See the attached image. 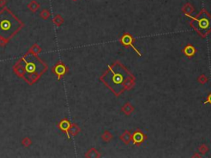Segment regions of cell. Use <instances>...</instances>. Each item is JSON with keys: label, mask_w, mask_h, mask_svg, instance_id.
Returning <instances> with one entry per match:
<instances>
[{"label": "cell", "mask_w": 211, "mask_h": 158, "mask_svg": "<svg viewBox=\"0 0 211 158\" xmlns=\"http://www.w3.org/2000/svg\"><path fill=\"white\" fill-rule=\"evenodd\" d=\"M47 70L48 64L37 54L29 51L21 57L12 67L14 74L31 86L36 83Z\"/></svg>", "instance_id": "6da1fadb"}, {"label": "cell", "mask_w": 211, "mask_h": 158, "mask_svg": "<svg viewBox=\"0 0 211 158\" xmlns=\"http://www.w3.org/2000/svg\"><path fill=\"white\" fill-rule=\"evenodd\" d=\"M100 79L116 96L130 89L134 83V77L126 67L118 62L108 66V69Z\"/></svg>", "instance_id": "7a4b0ae2"}, {"label": "cell", "mask_w": 211, "mask_h": 158, "mask_svg": "<svg viewBox=\"0 0 211 158\" xmlns=\"http://www.w3.org/2000/svg\"><path fill=\"white\" fill-rule=\"evenodd\" d=\"M24 27V23L7 7L0 10V45L4 47Z\"/></svg>", "instance_id": "3957f363"}, {"label": "cell", "mask_w": 211, "mask_h": 158, "mask_svg": "<svg viewBox=\"0 0 211 158\" xmlns=\"http://www.w3.org/2000/svg\"><path fill=\"white\" fill-rule=\"evenodd\" d=\"M191 26L202 36H206L211 30V17L205 11H202L191 22Z\"/></svg>", "instance_id": "277c9868"}, {"label": "cell", "mask_w": 211, "mask_h": 158, "mask_svg": "<svg viewBox=\"0 0 211 158\" xmlns=\"http://www.w3.org/2000/svg\"><path fill=\"white\" fill-rule=\"evenodd\" d=\"M52 73L57 77L58 80H60L67 73H68V67L64 64L63 61H58L52 67Z\"/></svg>", "instance_id": "5b68a950"}, {"label": "cell", "mask_w": 211, "mask_h": 158, "mask_svg": "<svg viewBox=\"0 0 211 158\" xmlns=\"http://www.w3.org/2000/svg\"><path fill=\"white\" fill-rule=\"evenodd\" d=\"M133 41H134V40H133V38L131 37V36L130 34H127V33L124 35L122 36V38H121V43H122L123 45H126V46H131L132 48L134 49V50L137 52V54H139V55H140V52L136 50V48L134 47V45L132 44Z\"/></svg>", "instance_id": "8992f818"}, {"label": "cell", "mask_w": 211, "mask_h": 158, "mask_svg": "<svg viewBox=\"0 0 211 158\" xmlns=\"http://www.w3.org/2000/svg\"><path fill=\"white\" fill-rule=\"evenodd\" d=\"M71 125H72L71 123H70L68 119L64 118V119H62V120L60 122V124H59V128H60L61 131H63L64 133H65L66 134H68L69 129H70V127H71Z\"/></svg>", "instance_id": "52a82bcc"}, {"label": "cell", "mask_w": 211, "mask_h": 158, "mask_svg": "<svg viewBox=\"0 0 211 158\" xmlns=\"http://www.w3.org/2000/svg\"><path fill=\"white\" fill-rule=\"evenodd\" d=\"M40 4L38 3L37 1H36V0H32V1H31V2L27 4V8H28L32 12H36L38 9H40Z\"/></svg>", "instance_id": "ba28073f"}, {"label": "cell", "mask_w": 211, "mask_h": 158, "mask_svg": "<svg viewBox=\"0 0 211 158\" xmlns=\"http://www.w3.org/2000/svg\"><path fill=\"white\" fill-rule=\"evenodd\" d=\"M52 22H53V23H54L55 26L59 27V26H60L63 24L64 21V18L62 17L61 15L56 14V15H54V17H53Z\"/></svg>", "instance_id": "9c48e42d"}, {"label": "cell", "mask_w": 211, "mask_h": 158, "mask_svg": "<svg viewBox=\"0 0 211 158\" xmlns=\"http://www.w3.org/2000/svg\"><path fill=\"white\" fill-rule=\"evenodd\" d=\"M29 52H31V53H32V54H40V52L42 51V49H41V47H40V45H37V44H34V45H32V46H31V48L28 50Z\"/></svg>", "instance_id": "30bf717a"}, {"label": "cell", "mask_w": 211, "mask_h": 158, "mask_svg": "<svg viewBox=\"0 0 211 158\" xmlns=\"http://www.w3.org/2000/svg\"><path fill=\"white\" fill-rule=\"evenodd\" d=\"M133 140H134V143L137 144V143H140L141 142L144 141V135L143 133H140V132H137L135 133L133 136Z\"/></svg>", "instance_id": "8fae6325"}, {"label": "cell", "mask_w": 211, "mask_h": 158, "mask_svg": "<svg viewBox=\"0 0 211 158\" xmlns=\"http://www.w3.org/2000/svg\"><path fill=\"white\" fill-rule=\"evenodd\" d=\"M50 17V11H49L48 9H42L41 12H40V18H42L43 20L49 19Z\"/></svg>", "instance_id": "7c38bea8"}, {"label": "cell", "mask_w": 211, "mask_h": 158, "mask_svg": "<svg viewBox=\"0 0 211 158\" xmlns=\"http://www.w3.org/2000/svg\"><path fill=\"white\" fill-rule=\"evenodd\" d=\"M78 128L77 127V125H71V127H70V129H69V133H68V136H69V134L71 136H74L76 135L78 133Z\"/></svg>", "instance_id": "4fadbf2b"}, {"label": "cell", "mask_w": 211, "mask_h": 158, "mask_svg": "<svg viewBox=\"0 0 211 158\" xmlns=\"http://www.w3.org/2000/svg\"><path fill=\"white\" fill-rule=\"evenodd\" d=\"M32 140H31L29 138H24L22 140V145L23 147H29L31 145H32Z\"/></svg>", "instance_id": "5bb4252c"}, {"label": "cell", "mask_w": 211, "mask_h": 158, "mask_svg": "<svg viewBox=\"0 0 211 158\" xmlns=\"http://www.w3.org/2000/svg\"><path fill=\"white\" fill-rule=\"evenodd\" d=\"M7 0H0V8H4L6 7V4H7Z\"/></svg>", "instance_id": "9a60e30c"}, {"label": "cell", "mask_w": 211, "mask_h": 158, "mask_svg": "<svg viewBox=\"0 0 211 158\" xmlns=\"http://www.w3.org/2000/svg\"><path fill=\"white\" fill-rule=\"evenodd\" d=\"M208 102H209V103H211V94L208 97V100H207V101L205 102V104H206V103H208Z\"/></svg>", "instance_id": "2e32d148"}, {"label": "cell", "mask_w": 211, "mask_h": 158, "mask_svg": "<svg viewBox=\"0 0 211 158\" xmlns=\"http://www.w3.org/2000/svg\"><path fill=\"white\" fill-rule=\"evenodd\" d=\"M74 1H76V0H74Z\"/></svg>", "instance_id": "e0dca14e"}]
</instances>
